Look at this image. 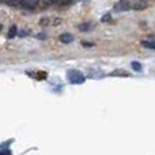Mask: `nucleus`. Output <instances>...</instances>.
<instances>
[{"label": "nucleus", "instance_id": "nucleus-2", "mask_svg": "<svg viewBox=\"0 0 155 155\" xmlns=\"http://www.w3.org/2000/svg\"><path fill=\"white\" fill-rule=\"evenodd\" d=\"M132 8V2L131 0H118L114 4V11L116 12H124Z\"/></svg>", "mask_w": 155, "mask_h": 155}, {"label": "nucleus", "instance_id": "nucleus-3", "mask_svg": "<svg viewBox=\"0 0 155 155\" xmlns=\"http://www.w3.org/2000/svg\"><path fill=\"white\" fill-rule=\"evenodd\" d=\"M148 7V2L147 0H135L132 2V10L136 11H143Z\"/></svg>", "mask_w": 155, "mask_h": 155}, {"label": "nucleus", "instance_id": "nucleus-8", "mask_svg": "<svg viewBox=\"0 0 155 155\" xmlns=\"http://www.w3.org/2000/svg\"><path fill=\"white\" fill-rule=\"evenodd\" d=\"M16 34H18V29H16V26H12L8 31V38H14Z\"/></svg>", "mask_w": 155, "mask_h": 155}, {"label": "nucleus", "instance_id": "nucleus-9", "mask_svg": "<svg viewBox=\"0 0 155 155\" xmlns=\"http://www.w3.org/2000/svg\"><path fill=\"white\" fill-rule=\"evenodd\" d=\"M132 68H134V71H136V72H140V71H142V64L137 61H134L132 63Z\"/></svg>", "mask_w": 155, "mask_h": 155}, {"label": "nucleus", "instance_id": "nucleus-11", "mask_svg": "<svg viewBox=\"0 0 155 155\" xmlns=\"http://www.w3.org/2000/svg\"><path fill=\"white\" fill-rule=\"evenodd\" d=\"M109 16H110V15H109V14H107V15H105V16H104V18H102V22H105V21H109V19H110V18H109Z\"/></svg>", "mask_w": 155, "mask_h": 155}, {"label": "nucleus", "instance_id": "nucleus-5", "mask_svg": "<svg viewBox=\"0 0 155 155\" xmlns=\"http://www.w3.org/2000/svg\"><path fill=\"white\" fill-rule=\"evenodd\" d=\"M142 45L147 49L155 51V40H144V41H142Z\"/></svg>", "mask_w": 155, "mask_h": 155}, {"label": "nucleus", "instance_id": "nucleus-6", "mask_svg": "<svg viewBox=\"0 0 155 155\" xmlns=\"http://www.w3.org/2000/svg\"><path fill=\"white\" fill-rule=\"evenodd\" d=\"M3 2H4L5 4L11 5V7H19V5H22L23 0H3Z\"/></svg>", "mask_w": 155, "mask_h": 155}, {"label": "nucleus", "instance_id": "nucleus-10", "mask_svg": "<svg viewBox=\"0 0 155 155\" xmlns=\"http://www.w3.org/2000/svg\"><path fill=\"white\" fill-rule=\"evenodd\" d=\"M72 2H75V0H57V4L59 5H70V4H72Z\"/></svg>", "mask_w": 155, "mask_h": 155}, {"label": "nucleus", "instance_id": "nucleus-12", "mask_svg": "<svg viewBox=\"0 0 155 155\" xmlns=\"http://www.w3.org/2000/svg\"><path fill=\"white\" fill-rule=\"evenodd\" d=\"M0 31H2V25H0Z\"/></svg>", "mask_w": 155, "mask_h": 155}, {"label": "nucleus", "instance_id": "nucleus-4", "mask_svg": "<svg viewBox=\"0 0 155 155\" xmlns=\"http://www.w3.org/2000/svg\"><path fill=\"white\" fill-rule=\"evenodd\" d=\"M60 41L64 44H70L74 41V37H72V34H70V33H64V34L60 35Z\"/></svg>", "mask_w": 155, "mask_h": 155}, {"label": "nucleus", "instance_id": "nucleus-7", "mask_svg": "<svg viewBox=\"0 0 155 155\" xmlns=\"http://www.w3.org/2000/svg\"><path fill=\"white\" fill-rule=\"evenodd\" d=\"M94 25L90 23V22H86V23H82L79 26V30H82V31H88V30H91V27H93Z\"/></svg>", "mask_w": 155, "mask_h": 155}, {"label": "nucleus", "instance_id": "nucleus-1", "mask_svg": "<svg viewBox=\"0 0 155 155\" xmlns=\"http://www.w3.org/2000/svg\"><path fill=\"white\" fill-rule=\"evenodd\" d=\"M67 78H68V80H70L72 84H82V83H84V80H86L84 75H83L80 71H78V70L68 71Z\"/></svg>", "mask_w": 155, "mask_h": 155}]
</instances>
